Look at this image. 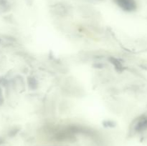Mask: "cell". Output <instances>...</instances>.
I'll return each instance as SVG.
<instances>
[{
    "instance_id": "6da1fadb",
    "label": "cell",
    "mask_w": 147,
    "mask_h": 146,
    "mask_svg": "<svg viewBox=\"0 0 147 146\" xmlns=\"http://www.w3.org/2000/svg\"><path fill=\"white\" fill-rule=\"evenodd\" d=\"M114 2L126 11H134L137 8V4L135 0H113Z\"/></svg>"
},
{
    "instance_id": "7a4b0ae2",
    "label": "cell",
    "mask_w": 147,
    "mask_h": 146,
    "mask_svg": "<svg viewBox=\"0 0 147 146\" xmlns=\"http://www.w3.org/2000/svg\"><path fill=\"white\" fill-rule=\"evenodd\" d=\"M135 131L137 133H142L147 130V116L142 115L137 119L134 125Z\"/></svg>"
},
{
    "instance_id": "3957f363",
    "label": "cell",
    "mask_w": 147,
    "mask_h": 146,
    "mask_svg": "<svg viewBox=\"0 0 147 146\" xmlns=\"http://www.w3.org/2000/svg\"><path fill=\"white\" fill-rule=\"evenodd\" d=\"M109 61H110V62L113 64L116 71L119 72H121L124 70V67H123L122 63L118 59L113 57H109Z\"/></svg>"
},
{
    "instance_id": "277c9868",
    "label": "cell",
    "mask_w": 147,
    "mask_h": 146,
    "mask_svg": "<svg viewBox=\"0 0 147 146\" xmlns=\"http://www.w3.org/2000/svg\"><path fill=\"white\" fill-rule=\"evenodd\" d=\"M27 82H28L29 87H30L32 90H35V89L37 88L38 83H37V80H36L34 77H29Z\"/></svg>"
},
{
    "instance_id": "5b68a950",
    "label": "cell",
    "mask_w": 147,
    "mask_h": 146,
    "mask_svg": "<svg viewBox=\"0 0 147 146\" xmlns=\"http://www.w3.org/2000/svg\"><path fill=\"white\" fill-rule=\"evenodd\" d=\"M103 125L106 127H113L116 125V123L111 120H106L103 122Z\"/></svg>"
}]
</instances>
